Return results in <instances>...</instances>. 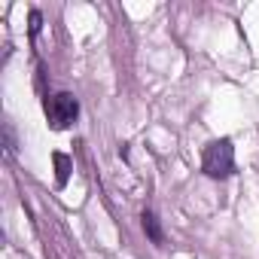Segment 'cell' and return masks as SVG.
Returning <instances> with one entry per match:
<instances>
[{
  "label": "cell",
  "mask_w": 259,
  "mask_h": 259,
  "mask_svg": "<svg viewBox=\"0 0 259 259\" xmlns=\"http://www.w3.org/2000/svg\"><path fill=\"white\" fill-rule=\"evenodd\" d=\"M40 25H43V16L34 10V13H31V34H37V31H40Z\"/></svg>",
  "instance_id": "8992f818"
},
{
  "label": "cell",
  "mask_w": 259,
  "mask_h": 259,
  "mask_svg": "<svg viewBox=\"0 0 259 259\" xmlns=\"http://www.w3.org/2000/svg\"><path fill=\"white\" fill-rule=\"evenodd\" d=\"M7 156H16V138H13V125H7Z\"/></svg>",
  "instance_id": "5b68a950"
},
{
  "label": "cell",
  "mask_w": 259,
  "mask_h": 259,
  "mask_svg": "<svg viewBox=\"0 0 259 259\" xmlns=\"http://www.w3.org/2000/svg\"><path fill=\"white\" fill-rule=\"evenodd\" d=\"M144 232L150 235V241L153 244H165V232H162V226H159V220H156V213L153 210H144Z\"/></svg>",
  "instance_id": "3957f363"
},
{
  "label": "cell",
  "mask_w": 259,
  "mask_h": 259,
  "mask_svg": "<svg viewBox=\"0 0 259 259\" xmlns=\"http://www.w3.org/2000/svg\"><path fill=\"white\" fill-rule=\"evenodd\" d=\"M79 116V101L70 95V92H55L46 98V119L49 125L55 128V132H64V128H70Z\"/></svg>",
  "instance_id": "7a4b0ae2"
},
{
  "label": "cell",
  "mask_w": 259,
  "mask_h": 259,
  "mask_svg": "<svg viewBox=\"0 0 259 259\" xmlns=\"http://www.w3.org/2000/svg\"><path fill=\"white\" fill-rule=\"evenodd\" d=\"M55 168H58V186H64L67 174H70V159L64 153H55Z\"/></svg>",
  "instance_id": "277c9868"
},
{
  "label": "cell",
  "mask_w": 259,
  "mask_h": 259,
  "mask_svg": "<svg viewBox=\"0 0 259 259\" xmlns=\"http://www.w3.org/2000/svg\"><path fill=\"white\" fill-rule=\"evenodd\" d=\"M201 171L207 177H213V180H223V177H229L235 171V147H232L229 138L207 144V150L201 156Z\"/></svg>",
  "instance_id": "6da1fadb"
}]
</instances>
